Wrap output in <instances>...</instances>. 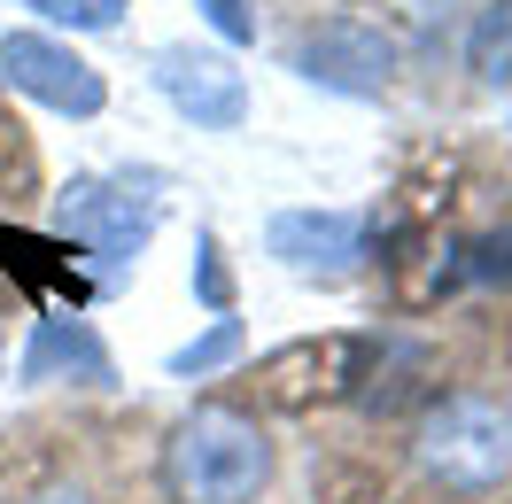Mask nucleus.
I'll use <instances>...</instances> for the list:
<instances>
[{"label": "nucleus", "mask_w": 512, "mask_h": 504, "mask_svg": "<svg viewBox=\"0 0 512 504\" xmlns=\"http://www.w3.org/2000/svg\"><path fill=\"white\" fill-rule=\"evenodd\" d=\"M272 481V435L241 404H194L163 442L171 504H256Z\"/></svg>", "instance_id": "obj_1"}, {"label": "nucleus", "mask_w": 512, "mask_h": 504, "mask_svg": "<svg viewBox=\"0 0 512 504\" xmlns=\"http://www.w3.org/2000/svg\"><path fill=\"white\" fill-rule=\"evenodd\" d=\"M412 458L450 497H497V489H512V396L458 388L443 404H427V419L412 427Z\"/></svg>", "instance_id": "obj_2"}, {"label": "nucleus", "mask_w": 512, "mask_h": 504, "mask_svg": "<svg viewBox=\"0 0 512 504\" xmlns=\"http://www.w3.org/2000/svg\"><path fill=\"white\" fill-rule=\"evenodd\" d=\"M288 63L303 86H326V94H350V101H373L388 94L396 78V39L373 24V16H326L288 47Z\"/></svg>", "instance_id": "obj_3"}, {"label": "nucleus", "mask_w": 512, "mask_h": 504, "mask_svg": "<svg viewBox=\"0 0 512 504\" xmlns=\"http://www.w3.org/2000/svg\"><path fill=\"white\" fill-rule=\"evenodd\" d=\"M156 171H117V179H70L63 194V225L70 241H86L101 264H132V256L148 249V233H156Z\"/></svg>", "instance_id": "obj_4"}, {"label": "nucleus", "mask_w": 512, "mask_h": 504, "mask_svg": "<svg viewBox=\"0 0 512 504\" xmlns=\"http://www.w3.org/2000/svg\"><path fill=\"white\" fill-rule=\"evenodd\" d=\"M0 86H16L39 109H63V117H101V101H109L101 70L47 32H0Z\"/></svg>", "instance_id": "obj_5"}, {"label": "nucleus", "mask_w": 512, "mask_h": 504, "mask_svg": "<svg viewBox=\"0 0 512 504\" xmlns=\"http://www.w3.org/2000/svg\"><path fill=\"white\" fill-rule=\"evenodd\" d=\"M156 86H163V101H171L179 117H194L202 132H233L249 117V78H241V63H233V55H210V47H163Z\"/></svg>", "instance_id": "obj_6"}, {"label": "nucleus", "mask_w": 512, "mask_h": 504, "mask_svg": "<svg viewBox=\"0 0 512 504\" xmlns=\"http://www.w3.org/2000/svg\"><path fill=\"white\" fill-rule=\"evenodd\" d=\"M264 249L295 280H350L365 264V218H350V210H280L264 225Z\"/></svg>", "instance_id": "obj_7"}, {"label": "nucleus", "mask_w": 512, "mask_h": 504, "mask_svg": "<svg viewBox=\"0 0 512 504\" xmlns=\"http://www.w3.org/2000/svg\"><path fill=\"white\" fill-rule=\"evenodd\" d=\"M365 357L373 342H357V334H326V342H303V349H280L264 380H272V396L280 404H311V396H350L357 380H365Z\"/></svg>", "instance_id": "obj_8"}, {"label": "nucleus", "mask_w": 512, "mask_h": 504, "mask_svg": "<svg viewBox=\"0 0 512 504\" xmlns=\"http://www.w3.org/2000/svg\"><path fill=\"white\" fill-rule=\"evenodd\" d=\"M109 380V349L94 342V326L86 318H39L32 349H24V380Z\"/></svg>", "instance_id": "obj_9"}, {"label": "nucleus", "mask_w": 512, "mask_h": 504, "mask_svg": "<svg viewBox=\"0 0 512 504\" xmlns=\"http://www.w3.org/2000/svg\"><path fill=\"white\" fill-rule=\"evenodd\" d=\"M466 55H474V70L489 78V86H512V0H497V8H481V16H474Z\"/></svg>", "instance_id": "obj_10"}, {"label": "nucleus", "mask_w": 512, "mask_h": 504, "mask_svg": "<svg viewBox=\"0 0 512 504\" xmlns=\"http://www.w3.org/2000/svg\"><path fill=\"white\" fill-rule=\"evenodd\" d=\"M241 357V318H218L202 342H187L179 357H171V373L179 380H202V373H218V365H233Z\"/></svg>", "instance_id": "obj_11"}, {"label": "nucleus", "mask_w": 512, "mask_h": 504, "mask_svg": "<svg viewBox=\"0 0 512 504\" xmlns=\"http://www.w3.org/2000/svg\"><path fill=\"white\" fill-rule=\"evenodd\" d=\"M24 8L47 16V24H70V32H117L132 0H24Z\"/></svg>", "instance_id": "obj_12"}, {"label": "nucleus", "mask_w": 512, "mask_h": 504, "mask_svg": "<svg viewBox=\"0 0 512 504\" xmlns=\"http://www.w3.org/2000/svg\"><path fill=\"white\" fill-rule=\"evenodd\" d=\"M202 8V24L225 39V47H249L256 39V16H249V0H194Z\"/></svg>", "instance_id": "obj_13"}, {"label": "nucleus", "mask_w": 512, "mask_h": 504, "mask_svg": "<svg viewBox=\"0 0 512 504\" xmlns=\"http://www.w3.org/2000/svg\"><path fill=\"white\" fill-rule=\"evenodd\" d=\"M194 280H202V295H210V303H233V287H225V264H218V241H210V233H202V264H194Z\"/></svg>", "instance_id": "obj_14"}, {"label": "nucleus", "mask_w": 512, "mask_h": 504, "mask_svg": "<svg viewBox=\"0 0 512 504\" xmlns=\"http://www.w3.org/2000/svg\"><path fill=\"white\" fill-rule=\"evenodd\" d=\"M32 504H94V497H78V489H47V497H32Z\"/></svg>", "instance_id": "obj_15"}]
</instances>
